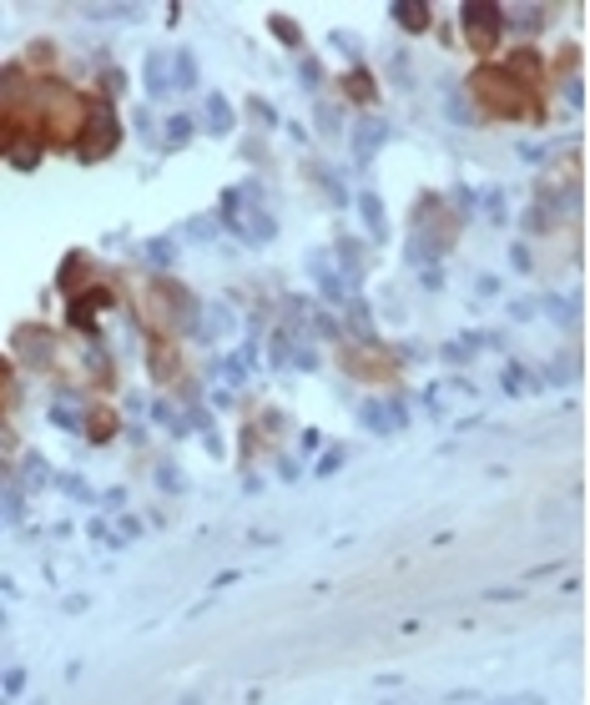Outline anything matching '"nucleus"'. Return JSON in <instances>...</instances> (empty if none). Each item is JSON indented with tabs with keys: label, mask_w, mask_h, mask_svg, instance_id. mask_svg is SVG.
Segmentation results:
<instances>
[{
	"label": "nucleus",
	"mask_w": 590,
	"mask_h": 705,
	"mask_svg": "<svg viewBox=\"0 0 590 705\" xmlns=\"http://www.w3.org/2000/svg\"><path fill=\"white\" fill-rule=\"evenodd\" d=\"M31 106H36V131L51 141V147H76L81 121H86V101L66 81H46Z\"/></svg>",
	"instance_id": "nucleus-1"
},
{
	"label": "nucleus",
	"mask_w": 590,
	"mask_h": 705,
	"mask_svg": "<svg viewBox=\"0 0 590 705\" xmlns=\"http://www.w3.org/2000/svg\"><path fill=\"white\" fill-rule=\"evenodd\" d=\"M469 91H475V101L500 116V121H535L540 106H535V91H525L505 66H480L475 76H469Z\"/></svg>",
	"instance_id": "nucleus-2"
},
{
	"label": "nucleus",
	"mask_w": 590,
	"mask_h": 705,
	"mask_svg": "<svg viewBox=\"0 0 590 705\" xmlns=\"http://www.w3.org/2000/svg\"><path fill=\"white\" fill-rule=\"evenodd\" d=\"M106 152H116V116L106 101H86V121L76 136V157L81 162H101Z\"/></svg>",
	"instance_id": "nucleus-3"
},
{
	"label": "nucleus",
	"mask_w": 590,
	"mask_h": 705,
	"mask_svg": "<svg viewBox=\"0 0 590 705\" xmlns=\"http://www.w3.org/2000/svg\"><path fill=\"white\" fill-rule=\"evenodd\" d=\"M464 36L475 46V56H490L495 41H500V6H464Z\"/></svg>",
	"instance_id": "nucleus-4"
},
{
	"label": "nucleus",
	"mask_w": 590,
	"mask_h": 705,
	"mask_svg": "<svg viewBox=\"0 0 590 705\" xmlns=\"http://www.w3.org/2000/svg\"><path fill=\"white\" fill-rule=\"evenodd\" d=\"M147 363H152V373H157L162 383H177V378H182L177 338H152V348H147Z\"/></svg>",
	"instance_id": "nucleus-5"
},
{
	"label": "nucleus",
	"mask_w": 590,
	"mask_h": 705,
	"mask_svg": "<svg viewBox=\"0 0 590 705\" xmlns=\"http://www.w3.org/2000/svg\"><path fill=\"white\" fill-rule=\"evenodd\" d=\"M505 71H510L525 91H535V96H540V76H545V71H540V56H535V51H515Z\"/></svg>",
	"instance_id": "nucleus-6"
},
{
	"label": "nucleus",
	"mask_w": 590,
	"mask_h": 705,
	"mask_svg": "<svg viewBox=\"0 0 590 705\" xmlns=\"http://www.w3.org/2000/svg\"><path fill=\"white\" fill-rule=\"evenodd\" d=\"M86 434H91L96 444H106V439L116 434V413H111L106 403H96V408H91V429H86Z\"/></svg>",
	"instance_id": "nucleus-7"
},
{
	"label": "nucleus",
	"mask_w": 590,
	"mask_h": 705,
	"mask_svg": "<svg viewBox=\"0 0 590 705\" xmlns=\"http://www.w3.org/2000/svg\"><path fill=\"white\" fill-rule=\"evenodd\" d=\"M343 91H348V96H359L364 106L374 101V81H369L364 71H348V76H343Z\"/></svg>",
	"instance_id": "nucleus-8"
},
{
	"label": "nucleus",
	"mask_w": 590,
	"mask_h": 705,
	"mask_svg": "<svg viewBox=\"0 0 590 705\" xmlns=\"http://www.w3.org/2000/svg\"><path fill=\"white\" fill-rule=\"evenodd\" d=\"M394 16H399L404 31H424L429 26V6H394Z\"/></svg>",
	"instance_id": "nucleus-9"
},
{
	"label": "nucleus",
	"mask_w": 590,
	"mask_h": 705,
	"mask_svg": "<svg viewBox=\"0 0 590 705\" xmlns=\"http://www.w3.org/2000/svg\"><path fill=\"white\" fill-rule=\"evenodd\" d=\"M16 403V373L6 368V363H0V413H6Z\"/></svg>",
	"instance_id": "nucleus-10"
}]
</instances>
